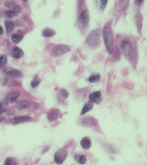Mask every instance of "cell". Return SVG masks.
<instances>
[{"instance_id":"obj_27","label":"cell","mask_w":147,"mask_h":165,"mask_svg":"<svg viewBox=\"0 0 147 165\" xmlns=\"http://www.w3.org/2000/svg\"><path fill=\"white\" fill-rule=\"evenodd\" d=\"M60 93L61 95L65 99H67V98H68L69 96V93L67 89L64 88L61 89L60 90Z\"/></svg>"},{"instance_id":"obj_10","label":"cell","mask_w":147,"mask_h":165,"mask_svg":"<svg viewBox=\"0 0 147 165\" xmlns=\"http://www.w3.org/2000/svg\"><path fill=\"white\" fill-rule=\"evenodd\" d=\"M24 55L23 51L19 47H15L11 50L10 56L13 58L19 59L23 57Z\"/></svg>"},{"instance_id":"obj_2","label":"cell","mask_w":147,"mask_h":165,"mask_svg":"<svg viewBox=\"0 0 147 165\" xmlns=\"http://www.w3.org/2000/svg\"><path fill=\"white\" fill-rule=\"evenodd\" d=\"M102 33V30L101 28L91 31L85 39L86 44L93 48L99 46L101 43Z\"/></svg>"},{"instance_id":"obj_31","label":"cell","mask_w":147,"mask_h":165,"mask_svg":"<svg viewBox=\"0 0 147 165\" xmlns=\"http://www.w3.org/2000/svg\"><path fill=\"white\" fill-rule=\"evenodd\" d=\"M6 109L5 108H3V107H1L0 108V114H2V113H4V112H6Z\"/></svg>"},{"instance_id":"obj_14","label":"cell","mask_w":147,"mask_h":165,"mask_svg":"<svg viewBox=\"0 0 147 165\" xmlns=\"http://www.w3.org/2000/svg\"><path fill=\"white\" fill-rule=\"evenodd\" d=\"M80 145L84 150H89L91 147L90 139L88 137H84L80 141Z\"/></svg>"},{"instance_id":"obj_5","label":"cell","mask_w":147,"mask_h":165,"mask_svg":"<svg viewBox=\"0 0 147 165\" xmlns=\"http://www.w3.org/2000/svg\"><path fill=\"white\" fill-rule=\"evenodd\" d=\"M71 50V47L66 44H59L55 46L51 51V54L54 57L64 55Z\"/></svg>"},{"instance_id":"obj_7","label":"cell","mask_w":147,"mask_h":165,"mask_svg":"<svg viewBox=\"0 0 147 165\" xmlns=\"http://www.w3.org/2000/svg\"><path fill=\"white\" fill-rule=\"evenodd\" d=\"M89 99L93 103L99 104L102 101L103 97L101 91L98 90L91 93L89 95Z\"/></svg>"},{"instance_id":"obj_18","label":"cell","mask_w":147,"mask_h":165,"mask_svg":"<svg viewBox=\"0 0 147 165\" xmlns=\"http://www.w3.org/2000/svg\"><path fill=\"white\" fill-rule=\"evenodd\" d=\"M14 23L13 21L8 20L5 21V26L6 31L8 33L11 32L14 29Z\"/></svg>"},{"instance_id":"obj_11","label":"cell","mask_w":147,"mask_h":165,"mask_svg":"<svg viewBox=\"0 0 147 165\" xmlns=\"http://www.w3.org/2000/svg\"><path fill=\"white\" fill-rule=\"evenodd\" d=\"M60 114V111L58 109H53L50 110L47 114V119L50 122L56 121Z\"/></svg>"},{"instance_id":"obj_1","label":"cell","mask_w":147,"mask_h":165,"mask_svg":"<svg viewBox=\"0 0 147 165\" xmlns=\"http://www.w3.org/2000/svg\"><path fill=\"white\" fill-rule=\"evenodd\" d=\"M120 50L122 55L133 65H136L139 59L138 46L135 39L125 36L120 41Z\"/></svg>"},{"instance_id":"obj_16","label":"cell","mask_w":147,"mask_h":165,"mask_svg":"<svg viewBox=\"0 0 147 165\" xmlns=\"http://www.w3.org/2000/svg\"><path fill=\"white\" fill-rule=\"evenodd\" d=\"M101 78V74L98 73H97L92 74L88 78H87L86 80L90 83H95L100 80Z\"/></svg>"},{"instance_id":"obj_30","label":"cell","mask_w":147,"mask_h":165,"mask_svg":"<svg viewBox=\"0 0 147 165\" xmlns=\"http://www.w3.org/2000/svg\"><path fill=\"white\" fill-rule=\"evenodd\" d=\"M12 9H13V11L16 14L19 13L20 10H21L20 7L17 5H14V7H12Z\"/></svg>"},{"instance_id":"obj_23","label":"cell","mask_w":147,"mask_h":165,"mask_svg":"<svg viewBox=\"0 0 147 165\" xmlns=\"http://www.w3.org/2000/svg\"><path fill=\"white\" fill-rule=\"evenodd\" d=\"M23 38V36L21 35H13L11 37L12 41L15 43H19Z\"/></svg>"},{"instance_id":"obj_6","label":"cell","mask_w":147,"mask_h":165,"mask_svg":"<svg viewBox=\"0 0 147 165\" xmlns=\"http://www.w3.org/2000/svg\"><path fill=\"white\" fill-rule=\"evenodd\" d=\"M68 155V152L66 150H59L54 154V160L58 165H61L66 160Z\"/></svg>"},{"instance_id":"obj_4","label":"cell","mask_w":147,"mask_h":165,"mask_svg":"<svg viewBox=\"0 0 147 165\" xmlns=\"http://www.w3.org/2000/svg\"><path fill=\"white\" fill-rule=\"evenodd\" d=\"M90 20L89 11L87 8L83 10L79 15L76 21V25L78 29H84L88 25Z\"/></svg>"},{"instance_id":"obj_17","label":"cell","mask_w":147,"mask_h":165,"mask_svg":"<svg viewBox=\"0 0 147 165\" xmlns=\"http://www.w3.org/2000/svg\"><path fill=\"white\" fill-rule=\"evenodd\" d=\"M55 31L51 28H46L42 32V35L45 38L52 37L55 35Z\"/></svg>"},{"instance_id":"obj_29","label":"cell","mask_w":147,"mask_h":165,"mask_svg":"<svg viewBox=\"0 0 147 165\" xmlns=\"http://www.w3.org/2000/svg\"><path fill=\"white\" fill-rule=\"evenodd\" d=\"M15 2L13 1H8L5 3V6L6 7L12 8L14 5Z\"/></svg>"},{"instance_id":"obj_13","label":"cell","mask_w":147,"mask_h":165,"mask_svg":"<svg viewBox=\"0 0 147 165\" xmlns=\"http://www.w3.org/2000/svg\"><path fill=\"white\" fill-rule=\"evenodd\" d=\"M93 107H94V104H93V102L89 100L84 104L82 109L80 113V115H85L87 112L93 109Z\"/></svg>"},{"instance_id":"obj_25","label":"cell","mask_w":147,"mask_h":165,"mask_svg":"<svg viewBox=\"0 0 147 165\" xmlns=\"http://www.w3.org/2000/svg\"><path fill=\"white\" fill-rule=\"evenodd\" d=\"M7 62V57L5 55L0 56V69L4 67Z\"/></svg>"},{"instance_id":"obj_24","label":"cell","mask_w":147,"mask_h":165,"mask_svg":"<svg viewBox=\"0 0 147 165\" xmlns=\"http://www.w3.org/2000/svg\"><path fill=\"white\" fill-rule=\"evenodd\" d=\"M41 81L42 80L40 78L36 77L35 78L33 79L31 82V86L32 87L34 88L38 87L40 84Z\"/></svg>"},{"instance_id":"obj_15","label":"cell","mask_w":147,"mask_h":165,"mask_svg":"<svg viewBox=\"0 0 147 165\" xmlns=\"http://www.w3.org/2000/svg\"><path fill=\"white\" fill-rule=\"evenodd\" d=\"M74 158L75 160L80 164H84L87 163V158L83 154H75Z\"/></svg>"},{"instance_id":"obj_22","label":"cell","mask_w":147,"mask_h":165,"mask_svg":"<svg viewBox=\"0 0 147 165\" xmlns=\"http://www.w3.org/2000/svg\"><path fill=\"white\" fill-rule=\"evenodd\" d=\"M93 121L90 118H85L82 121V125L86 127H90L93 124Z\"/></svg>"},{"instance_id":"obj_3","label":"cell","mask_w":147,"mask_h":165,"mask_svg":"<svg viewBox=\"0 0 147 165\" xmlns=\"http://www.w3.org/2000/svg\"><path fill=\"white\" fill-rule=\"evenodd\" d=\"M102 32L106 48L107 51L111 54L113 51V36L111 26H104Z\"/></svg>"},{"instance_id":"obj_33","label":"cell","mask_w":147,"mask_h":165,"mask_svg":"<svg viewBox=\"0 0 147 165\" xmlns=\"http://www.w3.org/2000/svg\"><path fill=\"white\" fill-rule=\"evenodd\" d=\"M3 106V102H0V108L2 107Z\"/></svg>"},{"instance_id":"obj_26","label":"cell","mask_w":147,"mask_h":165,"mask_svg":"<svg viewBox=\"0 0 147 165\" xmlns=\"http://www.w3.org/2000/svg\"><path fill=\"white\" fill-rule=\"evenodd\" d=\"M4 165H16V164L13 158H8L5 160Z\"/></svg>"},{"instance_id":"obj_12","label":"cell","mask_w":147,"mask_h":165,"mask_svg":"<svg viewBox=\"0 0 147 165\" xmlns=\"http://www.w3.org/2000/svg\"><path fill=\"white\" fill-rule=\"evenodd\" d=\"M20 95V92L18 91H12L6 96L5 99V102L7 103H13L19 97Z\"/></svg>"},{"instance_id":"obj_32","label":"cell","mask_w":147,"mask_h":165,"mask_svg":"<svg viewBox=\"0 0 147 165\" xmlns=\"http://www.w3.org/2000/svg\"><path fill=\"white\" fill-rule=\"evenodd\" d=\"M3 29L2 27L1 26H0V34H1V35H3Z\"/></svg>"},{"instance_id":"obj_8","label":"cell","mask_w":147,"mask_h":165,"mask_svg":"<svg viewBox=\"0 0 147 165\" xmlns=\"http://www.w3.org/2000/svg\"><path fill=\"white\" fill-rule=\"evenodd\" d=\"M33 121V118L29 116H22L16 117L12 119L10 121V123L13 124L24 123L28 122Z\"/></svg>"},{"instance_id":"obj_21","label":"cell","mask_w":147,"mask_h":165,"mask_svg":"<svg viewBox=\"0 0 147 165\" xmlns=\"http://www.w3.org/2000/svg\"><path fill=\"white\" fill-rule=\"evenodd\" d=\"M29 105V102L26 100L20 101L17 102L16 107L20 109L27 108Z\"/></svg>"},{"instance_id":"obj_19","label":"cell","mask_w":147,"mask_h":165,"mask_svg":"<svg viewBox=\"0 0 147 165\" xmlns=\"http://www.w3.org/2000/svg\"><path fill=\"white\" fill-rule=\"evenodd\" d=\"M128 6V1H120L119 6V10L120 12H124L126 11Z\"/></svg>"},{"instance_id":"obj_9","label":"cell","mask_w":147,"mask_h":165,"mask_svg":"<svg viewBox=\"0 0 147 165\" xmlns=\"http://www.w3.org/2000/svg\"><path fill=\"white\" fill-rule=\"evenodd\" d=\"M4 72L7 75L13 78H19L23 76L22 72L14 68H6L4 69Z\"/></svg>"},{"instance_id":"obj_20","label":"cell","mask_w":147,"mask_h":165,"mask_svg":"<svg viewBox=\"0 0 147 165\" xmlns=\"http://www.w3.org/2000/svg\"><path fill=\"white\" fill-rule=\"evenodd\" d=\"M108 1H97L96 2L97 7L99 10L103 11L106 7L107 5Z\"/></svg>"},{"instance_id":"obj_28","label":"cell","mask_w":147,"mask_h":165,"mask_svg":"<svg viewBox=\"0 0 147 165\" xmlns=\"http://www.w3.org/2000/svg\"><path fill=\"white\" fill-rule=\"evenodd\" d=\"M16 14L14 12L13 10H12V11H6V12L4 13L5 16H6V17H7V18H12V17L15 16Z\"/></svg>"}]
</instances>
